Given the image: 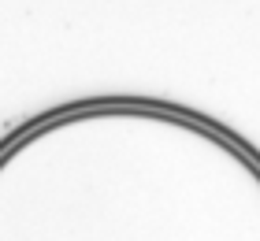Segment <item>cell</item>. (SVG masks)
<instances>
[{"label": "cell", "instance_id": "6da1fadb", "mask_svg": "<svg viewBox=\"0 0 260 241\" xmlns=\"http://www.w3.org/2000/svg\"><path fill=\"white\" fill-rule=\"evenodd\" d=\"M0 241H260V167L168 112H71L4 149Z\"/></svg>", "mask_w": 260, "mask_h": 241}]
</instances>
